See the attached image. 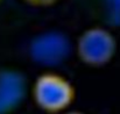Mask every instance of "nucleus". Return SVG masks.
Instances as JSON below:
<instances>
[{
    "label": "nucleus",
    "mask_w": 120,
    "mask_h": 114,
    "mask_svg": "<svg viewBox=\"0 0 120 114\" xmlns=\"http://www.w3.org/2000/svg\"><path fill=\"white\" fill-rule=\"evenodd\" d=\"M118 49L114 35L103 27H91L79 35L76 54L80 62L91 68L109 64Z\"/></svg>",
    "instance_id": "f03ea898"
},
{
    "label": "nucleus",
    "mask_w": 120,
    "mask_h": 114,
    "mask_svg": "<svg viewBox=\"0 0 120 114\" xmlns=\"http://www.w3.org/2000/svg\"><path fill=\"white\" fill-rule=\"evenodd\" d=\"M0 1H1V0H0Z\"/></svg>",
    "instance_id": "6e6552de"
},
{
    "label": "nucleus",
    "mask_w": 120,
    "mask_h": 114,
    "mask_svg": "<svg viewBox=\"0 0 120 114\" xmlns=\"http://www.w3.org/2000/svg\"><path fill=\"white\" fill-rule=\"evenodd\" d=\"M70 50L69 41L62 34L48 33L33 40L30 44L32 58L43 65H56L62 63Z\"/></svg>",
    "instance_id": "7ed1b4c3"
},
{
    "label": "nucleus",
    "mask_w": 120,
    "mask_h": 114,
    "mask_svg": "<svg viewBox=\"0 0 120 114\" xmlns=\"http://www.w3.org/2000/svg\"><path fill=\"white\" fill-rule=\"evenodd\" d=\"M34 104L48 114L63 113L74 104L76 88L72 83L56 72H44L38 77L32 87Z\"/></svg>",
    "instance_id": "f257e3e1"
},
{
    "label": "nucleus",
    "mask_w": 120,
    "mask_h": 114,
    "mask_svg": "<svg viewBox=\"0 0 120 114\" xmlns=\"http://www.w3.org/2000/svg\"><path fill=\"white\" fill-rule=\"evenodd\" d=\"M110 15L120 22V0H105Z\"/></svg>",
    "instance_id": "39448f33"
},
{
    "label": "nucleus",
    "mask_w": 120,
    "mask_h": 114,
    "mask_svg": "<svg viewBox=\"0 0 120 114\" xmlns=\"http://www.w3.org/2000/svg\"><path fill=\"white\" fill-rule=\"evenodd\" d=\"M64 114H84V113L78 112V111H69V112H65Z\"/></svg>",
    "instance_id": "0eeeda50"
},
{
    "label": "nucleus",
    "mask_w": 120,
    "mask_h": 114,
    "mask_svg": "<svg viewBox=\"0 0 120 114\" xmlns=\"http://www.w3.org/2000/svg\"><path fill=\"white\" fill-rule=\"evenodd\" d=\"M23 1L33 7H50L57 4L60 0H23Z\"/></svg>",
    "instance_id": "423d86ee"
},
{
    "label": "nucleus",
    "mask_w": 120,
    "mask_h": 114,
    "mask_svg": "<svg viewBox=\"0 0 120 114\" xmlns=\"http://www.w3.org/2000/svg\"><path fill=\"white\" fill-rule=\"evenodd\" d=\"M26 94V80L16 71L0 72V114L14 111Z\"/></svg>",
    "instance_id": "20e7f679"
}]
</instances>
